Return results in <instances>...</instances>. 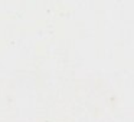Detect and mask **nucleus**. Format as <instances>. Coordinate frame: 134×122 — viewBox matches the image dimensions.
Masks as SVG:
<instances>
[]
</instances>
